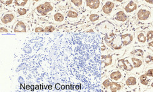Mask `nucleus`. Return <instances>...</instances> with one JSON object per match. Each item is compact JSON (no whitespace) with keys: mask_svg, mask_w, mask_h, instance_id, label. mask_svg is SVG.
<instances>
[{"mask_svg":"<svg viewBox=\"0 0 153 92\" xmlns=\"http://www.w3.org/2000/svg\"><path fill=\"white\" fill-rule=\"evenodd\" d=\"M123 88V86L122 83H121V82H114V81L111 82V83L109 87V91H112V92L120 91Z\"/></svg>","mask_w":153,"mask_h":92,"instance_id":"22","label":"nucleus"},{"mask_svg":"<svg viewBox=\"0 0 153 92\" xmlns=\"http://www.w3.org/2000/svg\"><path fill=\"white\" fill-rule=\"evenodd\" d=\"M76 10H69L66 13V18L70 22L77 21L80 18L79 13L76 11Z\"/></svg>","mask_w":153,"mask_h":92,"instance_id":"18","label":"nucleus"},{"mask_svg":"<svg viewBox=\"0 0 153 92\" xmlns=\"http://www.w3.org/2000/svg\"><path fill=\"white\" fill-rule=\"evenodd\" d=\"M69 3L73 9L76 10L84 7V0H69Z\"/></svg>","mask_w":153,"mask_h":92,"instance_id":"20","label":"nucleus"},{"mask_svg":"<svg viewBox=\"0 0 153 92\" xmlns=\"http://www.w3.org/2000/svg\"><path fill=\"white\" fill-rule=\"evenodd\" d=\"M44 30H45V32L46 33H53L55 31L56 28L52 24H47L46 26H45Z\"/></svg>","mask_w":153,"mask_h":92,"instance_id":"27","label":"nucleus"},{"mask_svg":"<svg viewBox=\"0 0 153 92\" xmlns=\"http://www.w3.org/2000/svg\"><path fill=\"white\" fill-rule=\"evenodd\" d=\"M100 18V15L98 14V13H91V15H88V21L91 22H97L99 20Z\"/></svg>","mask_w":153,"mask_h":92,"instance_id":"25","label":"nucleus"},{"mask_svg":"<svg viewBox=\"0 0 153 92\" xmlns=\"http://www.w3.org/2000/svg\"><path fill=\"white\" fill-rule=\"evenodd\" d=\"M13 32L18 33H26L27 32V24L23 20L16 21L13 26Z\"/></svg>","mask_w":153,"mask_h":92,"instance_id":"13","label":"nucleus"},{"mask_svg":"<svg viewBox=\"0 0 153 92\" xmlns=\"http://www.w3.org/2000/svg\"><path fill=\"white\" fill-rule=\"evenodd\" d=\"M47 0H30L31 1V6H34L35 8L38 4H40L43 2H45Z\"/></svg>","mask_w":153,"mask_h":92,"instance_id":"30","label":"nucleus"},{"mask_svg":"<svg viewBox=\"0 0 153 92\" xmlns=\"http://www.w3.org/2000/svg\"><path fill=\"white\" fill-rule=\"evenodd\" d=\"M111 80H110V79L109 78H105L102 82V87L106 89L109 88L110 85L111 83Z\"/></svg>","mask_w":153,"mask_h":92,"instance_id":"28","label":"nucleus"},{"mask_svg":"<svg viewBox=\"0 0 153 92\" xmlns=\"http://www.w3.org/2000/svg\"><path fill=\"white\" fill-rule=\"evenodd\" d=\"M144 73L150 79H153V67H148L146 68Z\"/></svg>","mask_w":153,"mask_h":92,"instance_id":"26","label":"nucleus"},{"mask_svg":"<svg viewBox=\"0 0 153 92\" xmlns=\"http://www.w3.org/2000/svg\"><path fill=\"white\" fill-rule=\"evenodd\" d=\"M52 22L56 24H61L65 21V16L60 11H55L52 16Z\"/></svg>","mask_w":153,"mask_h":92,"instance_id":"15","label":"nucleus"},{"mask_svg":"<svg viewBox=\"0 0 153 92\" xmlns=\"http://www.w3.org/2000/svg\"><path fill=\"white\" fill-rule=\"evenodd\" d=\"M49 1H50L52 3H59V2H61L62 1H63V0H49Z\"/></svg>","mask_w":153,"mask_h":92,"instance_id":"37","label":"nucleus"},{"mask_svg":"<svg viewBox=\"0 0 153 92\" xmlns=\"http://www.w3.org/2000/svg\"><path fill=\"white\" fill-rule=\"evenodd\" d=\"M14 4L18 8H28L31 6L30 0H14Z\"/></svg>","mask_w":153,"mask_h":92,"instance_id":"21","label":"nucleus"},{"mask_svg":"<svg viewBox=\"0 0 153 92\" xmlns=\"http://www.w3.org/2000/svg\"><path fill=\"white\" fill-rule=\"evenodd\" d=\"M127 76L126 71L119 68H116L112 70L110 73L108 74V78L111 81L122 82L125 80V78Z\"/></svg>","mask_w":153,"mask_h":92,"instance_id":"7","label":"nucleus"},{"mask_svg":"<svg viewBox=\"0 0 153 92\" xmlns=\"http://www.w3.org/2000/svg\"><path fill=\"white\" fill-rule=\"evenodd\" d=\"M148 45L149 48H151L153 50V39L148 43Z\"/></svg>","mask_w":153,"mask_h":92,"instance_id":"36","label":"nucleus"},{"mask_svg":"<svg viewBox=\"0 0 153 92\" xmlns=\"http://www.w3.org/2000/svg\"><path fill=\"white\" fill-rule=\"evenodd\" d=\"M0 31H1V33H9L10 30L7 28V27L5 26L1 25L0 27Z\"/></svg>","mask_w":153,"mask_h":92,"instance_id":"32","label":"nucleus"},{"mask_svg":"<svg viewBox=\"0 0 153 92\" xmlns=\"http://www.w3.org/2000/svg\"><path fill=\"white\" fill-rule=\"evenodd\" d=\"M128 57L134 67V74L139 73L144 70L145 63L143 58L133 56H128Z\"/></svg>","mask_w":153,"mask_h":92,"instance_id":"5","label":"nucleus"},{"mask_svg":"<svg viewBox=\"0 0 153 92\" xmlns=\"http://www.w3.org/2000/svg\"><path fill=\"white\" fill-rule=\"evenodd\" d=\"M142 1H144L146 4H147L148 5L153 6V0H142Z\"/></svg>","mask_w":153,"mask_h":92,"instance_id":"35","label":"nucleus"},{"mask_svg":"<svg viewBox=\"0 0 153 92\" xmlns=\"http://www.w3.org/2000/svg\"><path fill=\"white\" fill-rule=\"evenodd\" d=\"M116 8V4L112 0H105L102 3L101 11L105 16H111L114 15Z\"/></svg>","mask_w":153,"mask_h":92,"instance_id":"6","label":"nucleus"},{"mask_svg":"<svg viewBox=\"0 0 153 92\" xmlns=\"http://www.w3.org/2000/svg\"><path fill=\"white\" fill-rule=\"evenodd\" d=\"M116 67L125 71L129 74L133 73L134 67L131 63L129 57H126L123 58H119L116 62Z\"/></svg>","mask_w":153,"mask_h":92,"instance_id":"3","label":"nucleus"},{"mask_svg":"<svg viewBox=\"0 0 153 92\" xmlns=\"http://www.w3.org/2000/svg\"><path fill=\"white\" fill-rule=\"evenodd\" d=\"M123 47H128L134 40V33L131 31H126L120 35Z\"/></svg>","mask_w":153,"mask_h":92,"instance_id":"12","label":"nucleus"},{"mask_svg":"<svg viewBox=\"0 0 153 92\" xmlns=\"http://www.w3.org/2000/svg\"><path fill=\"white\" fill-rule=\"evenodd\" d=\"M62 86H60V85L59 84V83H56V85H55V88L56 89V90H60V87H61Z\"/></svg>","mask_w":153,"mask_h":92,"instance_id":"38","label":"nucleus"},{"mask_svg":"<svg viewBox=\"0 0 153 92\" xmlns=\"http://www.w3.org/2000/svg\"><path fill=\"white\" fill-rule=\"evenodd\" d=\"M34 31L35 33H43L45 32V30H44V28L42 27V26H38L34 29Z\"/></svg>","mask_w":153,"mask_h":92,"instance_id":"33","label":"nucleus"},{"mask_svg":"<svg viewBox=\"0 0 153 92\" xmlns=\"http://www.w3.org/2000/svg\"><path fill=\"white\" fill-rule=\"evenodd\" d=\"M138 20L143 23H148L153 19L152 10L146 6H141L136 12Z\"/></svg>","mask_w":153,"mask_h":92,"instance_id":"2","label":"nucleus"},{"mask_svg":"<svg viewBox=\"0 0 153 92\" xmlns=\"http://www.w3.org/2000/svg\"><path fill=\"white\" fill-rule=\"evenodd\" d=\"M138 8V4L134 0H129L124 4L123 10L127 15H131L137 12Z\"/></svg>","mask_w":153,"mask_h":92,"instance_id":"11","label":"nucleus"},{"mask_svg":"<svg viewBox=\"0 0 153 92\" xmlns=\"http://www.w3.org/2000/svg\"><path fill=\"white\" fill-rule=\"evenodd\" d=\"M143 60H144L145 65H147L148 67H153V54L145 55Z\"/></svg>","mask_w":153,"mask_h":92,"instance_id":"24","label":"nucleus"},{"mask_svg":"<svg viewBox=\"0 0 153 92\" xmlns=\"http://www.w3.org/2000/svg\"><path fill=\"white\" fill-rule=\"evenodd\" d=\"M150 87L153 88V79H152V80L150 82Z\"/></svg>","mask_w":153,"mask_h":92,"instance_id":"39","label":"nucleus"},{"mask_svg":"<svg viewBox=\"0 0 153 92\" xmlns=\"http://www.w3.org/2000/svg\"><path fill=\"white\" fill-rule=\"evenodd\" d=\"M124 84L125 86L131 90H135L139 87V77L134 73L127 75L124 80Z\"/></svg>","mask_w":153,"mask_h":92,"instance_id":"8","label":"nucleus"},{"mask_svg":"<svg viewBox=\"0 0 153 92\" xmlns=\"http://www.w3.org/2000/svg\"><path fill=\"white\" fill-rule=\"evenodd\" d=\"M136 42L140 45V46L144 45L148 43L146 35L143 31H140L137 33L136 36Z\"/></svg>","mask_w":153,"mask_h":92,"instance_id":"19","label":"nucleus"},{"mask_svg":"<svg viewBox=\"0 0 153 92\" xmlns=\"http://www.w3.org/2000/svg\"><path fill=\"white\" fill-rule=\"evenodd\" d=\"M1 4L6 6H9L14 4V0H1Z\"/></svg>","mask_w":153,"mask_h":92,"instance_id":"31","label":"nucleus"},{"mask_svg":"<svg viewBox=\"0 0 153 92\" xmlns=\"http://www.w3.org/2000/svg\"><path fill=\"white\" fill-rule=\"evenodd\" d=\"M114 1L117 4H122L128 1V0H114Z\"/></svg>","mask_w":153,"mask_h":92,"instance_id":"34","label":"nucleus"},{"mask_svg":"<svg viewBox=\"0 0 153 92\" xmlns=\"http://www.w3.org/2000/svg\"><path fill=\"white\" fill-rule=\"evenodd\" d=\"M116 60H117L113 56V55H108L106 56H103V67L105 68H109L110 67H112V66L116 64Z\"/></svg>","mask_w":153,"mask_h":92,"instance_id":"17","label":"nucleus"},{"mask_svg":"<svg viewBox=\"0 0 153 92\" xmlns=\"http://www.w3.org/2000/svg\"><path fill=\"white\" fill-rule=\"evenodd\" d=\"M146 37H147L148 43L153 39V30H149L146 33Z\"/></svg>","mask_w":153,"mask_h":92,"instance_id":"29","label":"nucleus"},{"mask_svg":"<svg viewBox=\"0 0 153 92\" xmlns=\"http://www.w3.org/2000/svg\"><path fill=\"white\" fill-rule=\"evenodd\" d=\"M29 8H18L16 10V15L17 17H21L24 16L25 15H27L28 13Z\"/></svg>","mask_w":153,"mask_h":92,"instance_id":"23","label":"nucleus"},{"mask_svg":"<svg viewBox=\"0 0 153 92\" xmlns=\"http://www.w3.org/2000/svg\"><path fill=\"white\" fill-rule=\"evenodd\" d=\"M112 19L117 24H121L127 21L128 15L126 14L123 10H119L114 13L112 16Z\"/></svg>","mask_w":153,"mask_h":92,"instance_id":"10","label":"nucleus"},{"mask_svg":"<svg viewBox=\"0 0 153 92\" xmlns=\"http://www.w3.org/2000/svg\"><path fill=\"white\" fill-rule=\"evenodd\" d=\"M102 5V0H84V8L88 11L99 10Z\"/></svg>","mask_w":153,"mask_h":92,"instance_id":"9","label":"nucleus"},{"mask_svg":"<svg viewBox=\"0 0 153 92\" xmlns=\"http://www.w3.org/2000/svg\"><path fill=\"white\" fill-rule=\"evenodd\" d=\"M128 53V56H136L138 58H144L145 56L144 53V49L141 47V46H137V47H131L129 51L127 52Z\"/></svg>","mask_w":153,"mask_h":92,"instance_id":"14","label":"nucleus"},{"mask_svg":"<svg viewBox=\"0 0 153 92\" xmlns=\"http://www.w3.org/2000/svg\"><path fill=\"white\" fill-rule=\"evenodd\" d=\"M150 82H151L150 79L144 73L139 75V86L140 87V88H141V90H142L143 88L144 89L147 88L150 85Z\"/></svg>","mask_w":153,"mask_h":92,"instance_id":"16","label":"nucleus"},{"mask_svg":"<svg viewBox=\"0 0 153 92\" xmlns=\"http://www.w3.org/2000/svg\"><path fill=\"white\" fill-rule=\"evenodd\" d=\"M16 17L17 16L15 13L12 11H6L1 15V24L6 26V27L13 26L16 22Z\"/></svg>","mask_w":153,"mask_h":92,"instance_id":"4","label":"nucleus"},{"mask_svg":"<svg viewBox=\"0 0 153 92\" xmlns=\"http://www.w3.org/2000/svg\"><path fill=\"white\" fill-rule=\"evenodd\" d=\"M55 10V4L49 0L38 4L35 8V11L40 16H46Z\"/></svg>","mask_w":153,"mask_h":92,"instance_id":"1","label":"nucleus"}]
</instances>
